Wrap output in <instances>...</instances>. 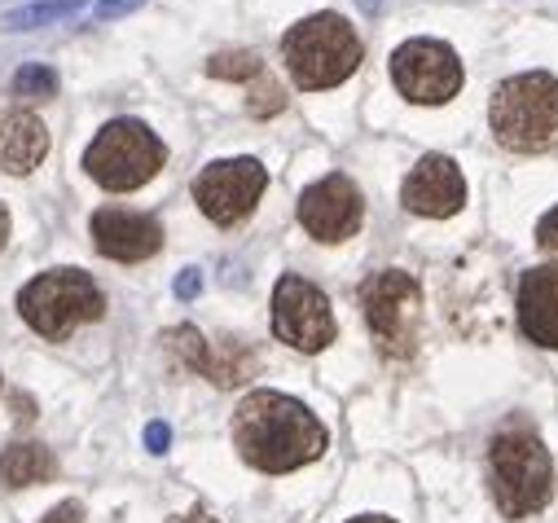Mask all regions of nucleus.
Listing matches in <instances>:
<instances>
[{
  "label": "nucleus",
  "instance_id": "f257e3e1",
  "mask_svg": "<svg viewBox=\"0 0 558 523\" xmlns=\"http://www.w3.org/2000/svg\"><path fill=\"white\" fill-rule=\"evenodd\" d=\"M330 436L317 414L287 391H251L233 410V449L264 475H287L326 453Z\"/></svg>",
  "mask_w": 558,
  "mask_h": 523
},
{
  "label": "nucleus",
  "instance_id": "f03ea898",
  "mask_svg": "<svg viewBox=\"0 0 558 523\" xmlns=\"http://www.w3.org/2000/svg\"><path fill=\"white\" fill-rule=\"evenodd\" d=\"M488 123L497 142L514 155H541L558 146V75L527 71L501 80L488 106Z\"/></svg>",
  "mask_w": 558,
  "mask_h": 523
},
{
  "label": "nucleus",
  "instance_id": "7ed1b4c3",
  "mask_svg": "<svg viewBox=\"0 0 558 523\" xmlns=\"http://www.w3.org/2000/svg\"><path fill=\"white\" fill-rule=\"evenodd\" d=\"M488 488L506 519H527L554 497V462L532 427H510L488 449Z\"/></svg>",
  "mask_w": 558,
  "mask_h": 523
},
{
  "label": "nucleus",
  "instance_id": "20e7f679",
  "mask_svg": "<svg viewBox=\"0 0 558 523\" xmlns=\"http://www.w3.org/2000/svg\"><path fill=\"white\" fill-rule=\"evenodd\" d=\"M361 53H365L361 49V36L339 14H313V19L295 23L282 36L287 71L308 93H322V88L343 84L361 66Z\"/></svg>",
  "mask_w": 558,
  "mask_h": 523
},
{
  "label": "nucleus",
  "instance_id": "39448f33",
  "mask_svg": "<svg viewBox=\"0 0 558 523\" xmlns=\"http://www.w3.org/2000/svg\"><path fill=\"white\" fill-rule=\"evenodd\" d=\"M19 313L40 339L62 343L106 313V295L84 269H49L19 291Z\"/></svg>",
  "mask_w": 558,
  "mask_h": 523
},
{
  "label": "nucleus",
  "instance_id": "423d86ee",
  "mask_svg": "<svg viewBox=\"0 0 558 523\" xmlns=\"http://www.w3.org/2000/svg\"><path fill=\"white\" fill-rule=\"evenodd\" d=\"M163 159H168L163 142L142 119H110L93 137V146L84 150V172L101 190L128 194V190H142L163 168Z\"/></svg>",
  "mask_w": 558,
  "mask_h": 523
},
{
  "label": "nucleus",
  "instance_id": "0eeeda50",
  "mask_svg": "<svg viewBox=\"0 0 558 523\" xmlns=\"http://www.w3.org/2000/svg\"><path fill=\"white\" fill-rule=\"evenodd\" d=\"M417 308H423V291H417V282L409 273H400V269H383V273L365 278V287H361L365 326H369L378 352L391 356V361L413 356Z\"/></svg>",
  "mask_w": 558,
  "mask_h": 523
},
{
  "label": "nucleus",
  "instance_id": "6e6552de",
  "mask_svg": "<svg viewBox=\"0 0 558 523\" xmlns=\"http://www.w3.org/2000/svg\"><path fill=\"white\" fill-rule=\"evenodd\" d=\"M272 335L287 348L300 352H322L335 343L339 326L330 313V300L300 273H282L272 287Z\"/></svg>",
  "mask_w": 558,
  "mask_h": 523
},
{
  "label": "nucleus",
  "instance_id": "1a4fd4ad",
  "mask_svg": "<svg viewBox=\"0 0 558 523\" xmlns=\"http://www.w3.org/2000/svg\"><path fill=\"white\" fill-rule=\"evenodd\" d=\"M391 80L413 106H445L462 88V62L445 40H409L391 53Z\"/></svg>",
  "mask_w": 558,
  "mask_h": 523
},
{
  "label": "nucleus",
  "instance_id": "9d476101",
  "mask_svg": "<svg viewBox=\"0 0 558 523\" xmlns=\"http://www.w3.org/2000/svg\"><path fill=\"white\" fill-rule=\"evenodd\" d=\"M268 185V168L259 159H216L194 181V203L211 224H238L255 211L259 194Z\"/></svg>",
  "mask_w": 558,
  "mask_h": 523
},
{
  "label": "nucleus",
  "instance_id": "9b49d317",
  "mask_svg": "<svg viewBox=\"0 0 558 523\" xmlns=\"http://www.w3.org/2000/svg\"><path fill=\"white\" fill-rule=\"evenodd\" d=\"M361 220H365V198L343 172H330L300 194V224L317 242H348L361 229Z\"/></svg>",
  "mask_w": 558,
  "mask_h": 523
},
{
  "label": "nucleus",
  "instance_id": "f8f14e48",
  "mask_svg": "<svg viewBox=\"0 0 558 523\" xmlns=\"http://www.w3.org/2000/svg\"><path fill=\"white\" fill-rule=\"evenodd\" d=\"M400 203L413 216L445 220V216L462 211L466 181H462V172H458V163L449 155H423V159H417V168L404 177V185H400Z\"/></svg>",
  "mask_w": 558,
  "mask_h": 523
},
{
  "label": "nucleus",
  "instance_id": "ddd939ff",
  "mask_svg": "<svg viewBox=\"0 0 558 523\" xmlns=\"http://www.w3.org/2000/svg\"><path fill=\"white\" fill-rule=\"evenodd\" d=\"M93 242L106 259L119 265H136V259H150L163 246V224L146 211H123V207H101L93 211Z\"/></svg>",
  "mask_w": 558,
  "mask_h": 523
},
{
  "label": "nucleus",
  "instance_id": "4468645a",
  "mask_svg": "<svg viewBox=\"0 0 558 523\" xmlns=\"http://www.w3.org/2000/svg\"><path fill=\"white\" fill-rule=\"evenodd\" d=\"M519 326L532 343L558 348V265L523 273V282H519Z\"/></svg>",
  "mask_w": 558,
  "mask_h": 523
},
{
  "label": "nucleus",
  "instance_id": "2eb2a0df",
  "mask_svg": "<svg viewBox=\"0 0 558 523\" xmlns=\"http://www.w3.org/2000/svg\"><path fill=\"white\" fill-rule=\"evenodd\" d=\"M49 155V127L32 110H5L0 114V168L10 177H27Z\"/></svg>",
  "mask_w": 558,
  "mask_h": 523
},
{
  "label": "nucleus",
  "instance_id": "dca6fc26",
  "mask_svg": "<svg viewBox=\"0 0 558 523\" xmlns=\"http://www.w3.org/2000/svg\"><path fill=\"white\" fill-rule=\"evenodd\" d=\"M58 475V458L45 445H10L0 453V484L5 488H32Z\"/></svg>",
  "mask_w": 558,
  "mask_h": 523
},
{
  "label": "nucleus",
  "instance_id": "f3484780",
  "mask_svg": "<svg viewBox=\"0 0 558 523\" xmlns=\"http://www.w3.org/2000/svg\"><path fill=\"white\" fill-rule=\"evenodd\" d=\"M216 387H238V382H246L251 374H255V356H251V348H242V343H225V348H211L207 343V356H203V365H198Z\"/></svg>",
  "mask_w": 558,
  "mask_h": 523
},
{
  "label": "nucleus",
  "instance_id": "a211bd4d",
  "mask_svg": "<svg viewBox=\"0 0 558 523\" xmlns=\"http://www.w3.org/2000/svg\"><path fill=\"white\" fill-rule=\"evenodd\" d=\"M88 0H32V5H19L0 19L5 32H36V27H49V23H62V19H75Z\"/></svg>",
  "mask_w": 558,
  "mask_h": 523
},
{
  "label": "nucleus",
  "instance_id": "6ab92c4d",
  "mask_svg": "<svg viewBox=\"0 0 558 523\" xmlns=\"http://www.w3.org/2000/svg\"><path fill=\"white\" fill-rule=\"evenodd\" d=\"M10 88L23 101H49V97H58V71L45 66V62H27V66L14 71V84Z\"/></svg>",
  "mask_w": 558,
  "mask_h": 523
},
{
  "label": "nucleus",
  "instance_id": "aec40b11",
  "mask_svg": "<svg viewBox=\"0 0 558 523\" xmlns=\"http://www.w3.org/2000/svg\"><path fill=\"white\" fill-rule=\"evenodd\" d=\"M207 75L211 80H259L264 75V62L251 49H233V53H216L207 62Z\"/></svg>",
  "mask_w": 558,
  "mask_h": 523
},
{
  "label": "nucleus",
  "instance_id": "412c9836",
  "mask_svg": "<svg viewBox=\"0 0 558 523\" xmlns=\"http://www.w3.org/2000/svg\"><path fill=\"white\" fill-rule=\"evenodd\" d=\"M287 106V93H282V84H277L272 75H259L255 80V88H251V114H277V110H282Z\"/></svg>",
  "mask_w": 558,
  "mask_h": 523
},
{
  "label": "nucleus",
  "instance_id": "4be33fe9",
  "mask_svg": "<svg viewBox=\"0 0 558 523\" xmlns=\"http://www.w3.org/2000/svg\"><path fill=\"white\" fill-rule=\"evenodd\" d=\"M536 246H541L549 259H558V207H549V211L541 216V224H536Z\"/></svg>",
  "mask_w": 558,
  "mask_h": 523
},
{
  "label": "nucleus",
  "instance_id": "5701e85b",
  "mask_svg": "<svg viewBox=\"0 0 558 523\" xmlns=\"http://www.w3.org/2000/svg\"><path fill=\"white\" fill-rule=\"evenodd\" d=\"M146 0H97L93 5V19L97 23H110V19H123V14H136Z\"/></svg>",
  "mask_w": 558,
  "mask_h": 523
},
{
  "label": "nucleus",
  "instance_id": "b1692460",
  "mask_svg": "<svg viewBox=\"0 0 558 523\" xmlns=\"http://www.w3.org/2000/svg\"><path fill=\"white\" fill-rule=\"evenodd\" d=\"M203 291V269H181L177 278V300H198Z\"/></svg>",
  "mask_w": 558,
  "mask_h": 523
},
{
  "label": "nucleus",
  "instance_id": "393cba45",
  "mask_svg": "<svg viewBox=\"0 0 558 523\" xmlns=\"http://www.w3.org/2000/svg\"><path fill=\"white\" fill-rule=\"evenodd\" d=\"M40 523H84V506H80V501H62V506H53Z\"/></svg>",
  "mask_w": 558,
  "mask_h": 523
},
{
  "label": "nucleus",
  "instance_id": "a878e982",
  "mask_svg": "<svg viewBox=\"0 0 558 523\" xmlns=\"http://www.w3.org/2000/svg\"><path fill=\"white\" fill-rule=\"evenodd\" d=\"M168 445H172V427L168 423H150L146 427V449L150 453H168Z\"/></svg>",
  "mask_w": 558,
  "mask_h": 523
},
{
  "label": "nucleus",
  "instance_id": "bb28decb",
  "mask_svg": "<svg viewBox=\"0 0 558 523\" xmlns=\"http://www.w3.org/2000/svg\"><path fill=\"white\" fill-rule=\"evenodd\" d=\"M181 523H220V519H216V514H207V510H190Z\"/></svg>",
  "mask_w": 558,
  "mask_h": 523
},
{
  "label": "nucleus",
  "instance_id": "cd10ccee",
  "mask_svg": "<svg viewBox=\"0 0 558 523\" xmlns=\"http://www.w3.org/2000/svg\"><path fill=\"white\" fill-rule=\"evenodd\" d=\"M5 242H10V211L0 207V251H5Z\"/></svg>",
  "mask_w": 558,
  "mask_h": 523
},
{
  "label": "nucleus",
  "instance_id": "c85d7f7f",
  "mask_svg": "<svg viewBox=\"0 0 558 523\" xmlns=\"http://www.w3.org/2000/svg\"><path fill=\"white\" fill-rule=\"evenodd\" d=\"M356 10H361V14H369V19H374V14H378V10H383V0H356Z\"/></svg>",
  "mask_w": 558,
  "mask_h": 523
},
{
  "label": "nucleus",
  "instance_id": "c756f323",
  "mask_svg": "<svg viewBox=\"0 0 558 523\" xmlns=\"http://www.w3.org/2000/svg\"><path fill=\"white\" fill-rule=\"evenodd\" d=\"M348 523H396V519H387V514H356V519H348Z\"/></svg>",
  "mask_w": 558,
  "mask_h": 523
}]
</instances>
